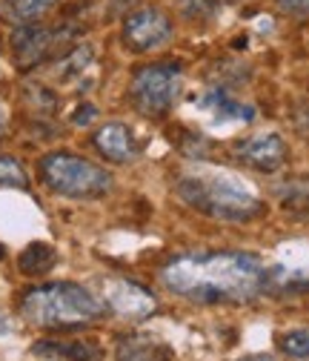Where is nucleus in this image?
I'll use <instances>...</instances> for the list:
<instances>
[{
    "label": "nucleus",
    "mask_w": 309,
    "mask_h": 361,
    "mask_svg": "<svg viewBox=\"0 0 309 361\" xmlns=\"http://www.w3.org/2000/svg\"><path fill=\"white\" fill-rule=\"evenodd\" d=\"M201 106L209 109V112L215 115V123H229V121L249 123V121H255V106L229 98L224 89H212V92L201 101Z\"/></svg>",
    "instance_id": "obj_13"
},
{
    "label": "nucleus",
    "mask_w": 309,
    "mask_h": 361,
    "mask_svg": "<svg viewBox=\"0 0 309 361\" xmlns=\"http://www.w3.org/2000/svg\"><path fill=\"white\" fill-rule=\"evenodd\" d=\"M58 6V0H4V15L12 23H34L43 15H49Z\"/></svg>",
    "instance_id": "obj_15"
},
{
    "label": "nucleus",
    "mask_w": 309,
    "mask_h": 361,
    "mask_svg": "<svg viewBox=\"0 0 309 361\" xmlns=\"http://www.w3.org/2000/svg\"><path fill=\"white\" fill-rule=\"evenodd\" d=\"M175 192L184 204H189L192 209L215 218V221H252L263 212L260 198L244 184L235 175H184Z\"/></svg>",
    "instance_id": "obj_3"
},
{
    "label": "nucleus",
    "mask_w": 309,
    "mask_h": 361,
    "mask_svg": "<svg viewBox=\"0 0 309 361\" xmlns=\"http://www.w3.org/2000/svg\"><path fill=\"white\" fill-rule=\"evenodd\" d=\"M103 304L118 312L120 319H146V315H152L158 310V301L155 295L135 284V281H129V279H112L103 284Z\"/></svg>",
    "instance_id": "obj_8"
},
{
    "label": "nucleus",
    "mask_w": 309,
    "mask_h": 361,
    "mask_svg": "<svg viewBox=\"0 0 309 361\" xmlns=\"http://www.w3.org/2000/svg\"><path fill=\"white\" fill-rule=\"evenodd\" d=\"M34 355L55 358V361H101L103 353L92 341H34Z\"/></svg>",
    "instance_id": "obj_12"
},
{
    "label": "nucleus",
    "mask_w": 309,
    "mask_h": 361,
    "mask_svg": "<svg viewBox=\"0 0 309 361\" xmlns=\"http://www.w3.org/2000/svg\"><path fill=\"white\" fill-rule=\"evenodd\" d=\"M175 6H178V12L187 18V20H209L215 18L220 0H175Z\"/></svg>",
    "instance_id": "obj_17"
},
{
    "label": "nucleus",
    "mask_w": 309,
    "mask_h": 361,
    "mask_svg": "<svg viewBox=\"0 0 309 361\" xmlns=\"http://www.w3.org/2000/svg\"><path fill=\"white\" fill-rule=\"evenodd\" d=\"M238 361H275V358L267 355V353H255V355H244V358H238Z\"/></svg>",
    "instance_id": "obj_24"
},
{
    "label": "nucleus",
    "mask_w": 309,
    "mask_h": 361,
    "mask_svg": "<svg viewBox=\"0 0 309 361\" xmlns=\"http://www.w3.org/2000/svg\"><path fill=\"white\" fill-rule=\"evenodd\" d=\"M281 350L289 358H309V327H298L281 336Z\"/></svg>",
    "instance_id": "obj_18"
},
{
    "label": "nucleus",
    "mask_w": 309,
    "mask_h": 361,
    "mask_svg": "<svg viewBox=\"0 0 309 361\" xmlns=\"http://www.w3.org/2000/svg\"><path fill=\"white\" fill-rule=\"evenodd\" d=\"M20 315L43 330L89 327L106 315V304L75 281H49L29 287L20 298Z\"/></svg>",
    "instance_id": "obj_2"
},
{
    "label": "nucleus",
    "mask_w": 309,
    "mask_h": 361,
    "mask_svg": "<svg viewBox=\"0 0 309 361\" xmlns=\"http://www.w3.org/2000/svg\"><path fill=\"white\" fill-rule=\"evenodd\" d=\"M115 361H172V350L152 336H120L115 347Z\"/></svg>",
    "instance_id": "obj_11"
},
{
    "label": "nucleus",
    "mask_w": 309,
    "mask_h": 361,
    "mask_svg": "<svg viewBox=\"0 0 309 361\" xmlns=\"http://www.w3.org/2000/svg\"><path fill=\"white\" fill-rule=\"evenodd\" d=\"M92 58H95V52H92L89 43H80V47H75L72 52H66V58L58 63V75H61L63 80L77 78V75H80L86 66L92 63Z\"/></svg>",
    "instance_id": "obj_16"
},
{
    "label": "nucleus",
    "mask_w": 309,
    "mask_h": 361,
    "mask_svg": "<svg viewBox=\"0 0 309 361\" xmlns=\"http://www.w3.org/2000/svg\"><path fill=\"white\" fill-rule=\"evenodd\" d=\"M12 319H9V312H4V310H0V336H9L12 333Z\"/></svg>",
    "instance_id": "obj_23"
},
{
    "label": "nucleus",
    "mask_w": 309,
    "mask_h": 361,
    "mask_svg": "<svg viewBox=\"0 0 309 361\" xmlns=\"http://www.w3.org/2000/svg\"><path fill=\"white\" fill-rule=\"evenodd\" d=\"M0 187H26L23 166L9 155H0Z\"/></svg>",
    "instance_id": "obj_19"
},
{
    "label": "nucleus",
    "mask_w": 309,
    "mask_h": 361,
    "mask_svg": "<svg viewBox=\"0 0 309 361\" xmlns=\"http://www.w3.org/2000/svg\"><path fill=\"white\" fill-rule=\"evenodd\" d=\"M224 4H241V0H224Z\"/></svg>",
    "instance_id": "obj_25"
},
{
    "label": "nucleus",
    "mask_w": 309,
    "mask_h": 361,
    "mask_svg": "<svg viewBox=\"0 0 309 361\" xmlns=\"http://www.w3.org/2000/svg\"><path fill=\"white\" fill-rule=\"evenodd\" d=\"M95 118H98V106L95 104H80L75 109V115H72V123L75 126H89Z\"/></svg>",
    "instance_id": "obj_21"
},
{
    "label": "nucleus",
    "mask_w": 309,
    "mask_h": 361,
    "mask_svg": "<svg viewBox=\"0 0 309 361\" xmlns=\"http://www.w3.org/2000/svg\"><path fill=\"white\" fill-rule=\"evenodd\" d=\"M160 284L195 304H246L270 284L267 264L255 252H184L160 267Z\"/></svg>",
    "instance_id": "obj_1"
},
{
    "label": "nucleus",
    "mask_w": 309,
    "mask_h": 361,
    "mask_svg": "<svg viewBox=\"0 0 309 361\" xmlns=\"http://www.w3.org/2000/svg\"><path fill=\"white\" fill-rule=\"evenodd\" d=\"M235 158L258 172H278L286 164V144L278 132L252 135L235 144Z\"/></svg>",
    "instance_id": "obj_9"
},
{
    "label": "nucleus",
    "mask_w": 309,
    "mask_h": 361,
    "mask_svg": "<svg viewBox=\"0 0 309 361\" xmlns=\"http://www.w3.org/2000/svg\"><path fill=\"white\" fill-rule=\"evenodd\" d=\"M6 129H9V106L4 104V98H0V138L6 135Z\"/></svg>",
    "instance_id": "obj_22"
},
{
    "label": "nucleus",
    "mask_w": 309,
    "mask_h": 361,
    "mask_svg": "<svg viewBox=\"0 0 309 361\" xmlns=\"http://www.w3.org/2000/svg\"><path fill=\"white\" fill-rule=\"evenodd\" d=\"M275 6L289 18H309V0H275Z\"/></svg>",
    "instance_id": "obj_20"
},
{
    "label": "nucleus",
    "mask_w": 309,
    "mask_h": 361,
    "mask_svg": "<svg viewBox=\"0 0 309 361\" xmlns=\"http://www.w3.org/2000/svg\"><path fill=\"white\" fill-rule=\"evenodd\" d=\"M55 264H58L55 247L40 244V241H37V244H29V247L20 252V258H18V267H20L23 276H46Z\"/></svg>",
    "instance_id": "obj_14"
},
{
    "label": "nucleus",
    "mask_w": 309,
    "mask_h": 361,
    "mask_svg": "<svg viewBox=\"0 0 309 361\" xmlns=\"http://www.w3.org/2000/svg\"><path fill=\"white\" fill-rule=\"evenodd\" d=\"M92 144L112 164H132V161L138 158V141H135V135H132V129L126 123H120V121L103 123L92 135Z\"/></svg>",
    "instance_id": "obj_10"
},
{
    "label": "nucleus",
    "mask_w": 309,
    "mask_h": 361,
    "mask_svg": "<svg viewBox=\"0 0 309 361\" xmlns=\"http://www.w3.org/2000/svg\"><path fill=\"white\" fill-rule=\"evenodd\" d=\"M172 35H175V23L158 6L135 9L132 15L123 18V29H120V37L126 43V49H132V52L160 49L163 43L172 40Z\"/></svg>",
    "instance_id": "obj_7"
},
{
    "label": "nucleus",
    "mask_w": 309,
    "mask_h": 361,
    "mask_svg": "<svg viewBox=\"0 0 309 361\" xmlns=\"http://www.w3.org/2000/svg\"><path fill=\"white\" fill-rule=\"evenodd\" d=\"M69 37L72 32H63V29H49L40 23H20L12 32V58L23 72H29L40 63L52 61L58 55V47H66Z\"/></svg>",
    "instance_id": "obj_6"
},
{
    "label": "nucleus",
    "mask_w": 309,
    "mask_h": 361,
    "mask_svg": "<svg viewBox=\"0 0 309 361\" xmlns=\"http://www.w3.org/2000/svg\"><path fill=\"white\" fill-rule=\"evenodd\" d=\"M37 175L55 195L63 198H77V201H89V198H103L112 192V175L86 161L75 152H49L43 155L37 164Z\"/></svg>",
    "instance_id": "obj_4"
},
{
    "label": "nucleus",
    "mask_w": 309,
    "mask_h": 361,
    "mask_svg": "<svg viewBox=\"0 0 309 361\" xmlns=\"http://www.w3.org/2000/svg\"><path fill=\"white\" fill-rule=\"evenodd\" d=\"M181 63H146L129 80V98L144 118H166L181 92Z\"/></svg>",
    "instance_id": "obj_5"
}]
</instances>
